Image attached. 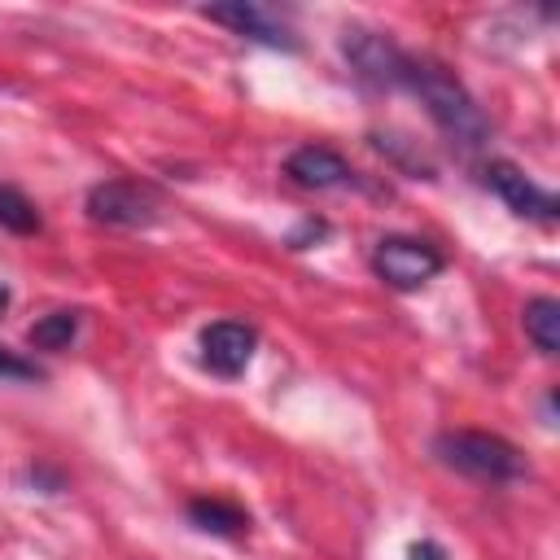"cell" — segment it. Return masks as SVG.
<instances>
[{"mask_svg": "<svg viewBox=\"0 0 560 560\" xmlns=\"http://www.w3.org/2000/svg\"><path fill=\"white\" fill-rule=\"evenodd\" d=\"M486 184L503 197V206L512 210V214H521V219H538V223H551L556 219V210H560V201L547 192V188H538L521 166H512V162H490L486 166Z\"/></svg>", "mask_w": 560, "mask_h": 560, "instance_id": "cell-8", "label": "cell"}, {"mask_svg": "<svg viewBox=\"0 0 560 560\" xmlns=\"http://www.w3.org/2000/svg\"><path fill=\"white\" fill-rule=\"evenodd\" d=\"M284 175L298 184V188H341V184H350L354 179V171H350V162L337 153V149H328V144H302V149H293L289 158H284Z\"/></svg>", "mask_w": 560, "mask_h": 560, "instance_id": "cell-9", "label": "cell"}, {"mask_svg": "<svg viewBox=\"0 0 560 560\" xmlns=\"http://www.w3.org/2000/svg\"><path fill=\"white\" fill-rule=\"evenodd\" d=\"M525 337H529L542 354H556V350H560V302H556V298H534V302H525Z\"/></svg>", "mask_w": 560, "mask_h": 560, "instance_id": "cell-11", "label": "cell"}, {"mask_svg": "<svg viewBox=\"0 0 560 560\" xmlns=\"http://www.w3.org/2000/svg\"><path fill=\"white\" fill-rule=\"evenodd\" d=\"M4 306H9V289L0 284V311H4Z\"/></svg>", "mask_w": 560, "mask_h": 560, "instance_id": "cell-16", "label": "cell"}, {"mask_svg": "<svg viewBox=\"0 0 560 560\" xmlns=\"http://www.w3.org/2000/svg\"><path fill=\"white\" fill-rule=\"evenodd\" d=\"M433 455L472 477V481H490V486H503V481H521L525 477V455L499 438V433H477V429H451V433H438L433 438Z\"/></svg>", "mask_w": 560, "mask_h": 560, "instance_id": "cell-2", "label": "cell"}, {"mask_svg": "<svg viewBox=\"0 0 560 560\" xmlns=\"http://www.w3.org/2000/svg\"><path fill=\"white\" fill-rule=\"evenodd\" d=\"M188 521L206 534H219V538H236L249 529V512H241L236 503H223V499H192Z\"/></svg>", "mask_w": 560, "mask_h": 560, "instance_id": "cell-10", "label": "cell"}, {"mask_svg": "<svg viewBox=\"0 0 560 560\" xmlns=\"http://www.w3.org/2000/svg\"><path fill=\"white\" fill-rule=\"evenodd\" d=\"M341 52H346V61L354 66V74H359L363 83H372V88H402L407 52H402L394 39L354 26V31L341 35Z\"/></svg>", "mask_w": 560, "mask_h": 560, "instance_id": "cell-4", "label": "cell"}, {"mask_svg": "<svg viewBox=\"0 0 560 560\" xmlns=\"http://www.w3.org/2000/svg\"><path fill=\"white\" fill-rule=\"evenodd\" d=\"M88 214L109 228H149L158 219V201L136 179H105L88 192Z\"/></svg>", "mask_w": 560, "mask_h": 560, "instance_id": "cell-6", "label": "cell"}, {"mask_svg": "<svg viewBox=\"0 0 560 560\" xmlns=\"http://www.w3.org/2000/svg\"><path fill=\"white\" fill-rule=\"evenodd\" d=\"M0 228L13 232V236L39 232V210H35V201H31L22 188H13V184H0Z\"/></svg>", "mask_w": 560, "mask_h": 560, "instance_id": "cell-13", "label": "cell"}, {"mask_svg": "<svg viewBox=\"0 0 560 560\" xmlns=\"http://www.w3.org/2000/svg\"><path fill=\"white\" fill-rule=\"evenodd\" d=\"M0 376H4V381H39L44 372H39L31 359H22V354H13V350L0 346Z\"/></svg>", "mask_w": 560, "mask_h": 560, "instance_id": "cell-14", "label": "cell"}, {"mask_svg": "<svg viewBox=\"0 0 560 560\" xmlns=\"http://www.w3.org/2000/svg\"><path fill=\"white\" fill-rule=\"evenodd\" d=\"M372 267L389 289L411 293V289L429 284L446 267V258L420 236H381L376 249H372Z\"/></svg>", "mask_w": 560, "mask_h": 560, "instance_id": "cell-3", "label": "cell"}, {"mask_svg": "<svg viewBox=\"0 0 560 560\" xmlns=\"http://www.w3.org/2000/svg\"><path fill=\"white\" fill-rule=\"evenodd\" d=\"M407 560H446V551H442L438 542H416V547L407 551Z\"/></svg>", "mask_w": 560, "mask_h": 560, "instance_id": "cell-15", "label": "cell"}, {"mask_svg": "<svg viewBox=\"0 0 560 560\" xmlns=\"http://www.w3.org/2000/svg\"><path fill=\"white\" fill-rule=\"evenodd\" d=\"M79 337V311H52L26 328V341L35 350H66Z\"/></svg>", "mask_w": 560, "mask_h": 560, "instance_id": "cell-12", "label": "cell"}, {"mask_svg": "<svg viewBox=\"0 0 560 560\" xmlns=\"http://www.w3.org/2000/svg\"><path fill=\"white\" fill-rule=\"evenodd\" d=\"M201 18L206 22H219V26H228L232 35H241V39H254V44H267V48H280V52H298V35L271 13V9H262V4H254V0H228V4H206L201 9Z\"/></svg>", "mask_w": 560, "mask_h": 560, "instance_id": "cell-5", "label": "cell"}, {"mask_svg": "<svg viewBox=\"0 0 560 560\" xmlns=\"http://www.w3.org/2000/svg\"><path fill=\"white\" fill-rule=\"evenodd\" d=\"M201 363L214 372V376H241L258 350V332L241 319H214L201 328Z\"/></svg>", "mask_w": 560, "mask_h": 560, "instance_id": "cell-7", "label": "cell"}, {"mask_svg": "<svg viewBox=\"0 0 560 560\" xmlns=\"http://www.w3.org/2000/svg\"><path fill=\"white\" fill-rule=\"evenodd\" d=\"M402 88L420 96V105L429 109V118L464 149H481L486 136H490V122L486 114L477 109V101L468 96V88L446 74L438 61H416L407 57V70H402Z\"/></svg>", "mask_w": 560, "mask_h": 560, "instance_id": "cell-1", "label": "cell"}]
</instances>
